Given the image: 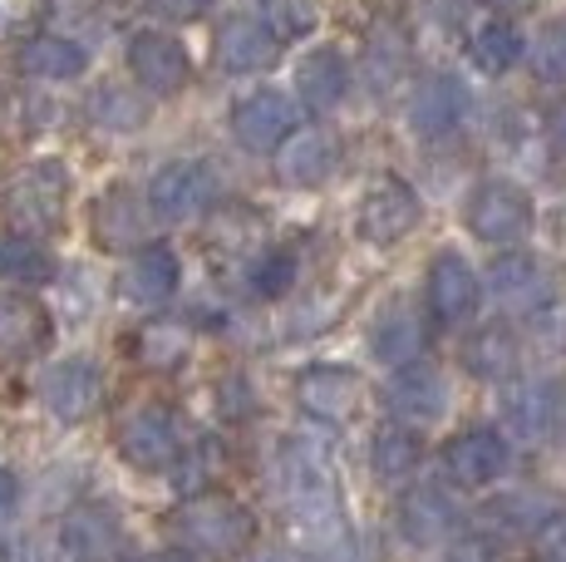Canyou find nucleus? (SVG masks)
Wrapping results in <instances>:
<instances>
[{
    "label": "nucleus",
    "instance_id": "obj_1",
    "mask_svg": "<svg viewBox=\"0 0 566 562\" xmlns=\"http://www.w3.org/2000/svg\"><path fill=\"white\" fill-rule=\"evenodd\" d=\"M172 533H178V543L192 548V553L232 558L252 543L256 523H252V513L237 499H227V493H198V499H188L172 513Z\"/></svg>",
    "mask_w": 566,
    "mask_h": 562
},
{
    "label": "nucleus",
    "instance_id": "obj_21",
    "mask_svg": "<svg viewBox=\"0 0 566 562\" xmlns=\"http://www.w3.org/2000/svg\"><path fill=\"white\" fill-rule=\"evenodd\" d=\"M488 287H493L497 306H507V311H542L547 306V296H552L547 272H542L532 257H522V252L497 257L493 272H488Z\"/></svg>",
    "mask_w": 566,
    "mask_h": 562
},
{
    "label": "nucleus",
    "instance_id": "obj_43",
    "mask_svg": "<svg viewBox=\"0 0 566 562\" xmlns=\"http://www.w3.org/2000/svg\"><path fill=\"white\" fill-rule=\"evenodd\" d=\"M552 148H557V158L566 164V104H557V114H552Z\"/></svg>",
    "mask_w": 566,
    "mask_h": 562
},
{
    "label": "nucleus",
    "instance_id": "obj_6",
    "mask_svg": "<svg viewBox=\"0 0 566 562\" xmlns=\"http://www.w3.org/2000/svg\"><path fill=\"white\" fill-rule=\"evenodd\" d=\"M507 464H513V449L497 429H463L443 445V473L463 489H483V483L503 479Z\"/></svg>",
    "mask_w": 566,
    "mask_h": 562
},
{
    "label": "nucleus",
    "instance_id": "obj_3",
    "mask_svg": "<svg viewBox=\"0 0 566 562\" xmlns=\"http://www.w3.org/2000/svg\"><path fill=\"white\" fill-rule=\"evenodd\" d=\"M468 232L488 247H513L532 232V198L517 183H483V188L468 198Z\"/></svg>",
    "mask_w": 566,
    "mask_h": 562
},
{
    "label": "nucleus",
    "instance_id": "obj_27",
    "mask_svg": "<svg viewBox=\"0 0 566 562\" xmlns=\"http://www.w3.org/2000/svg\"><path fill=\"white\" fill-rule=\"evenodd\" d=\"M419 345H423V326L409 306H389L385 316L375 321V336H369V351H375V361H385V365L419 361Z\"/></svg>",
    "mask_w": 566,
    "mask_h": 562
},
{
    "label": "nucleus",
    "instance_id": "obj_36",
    "mask_svg": "<svg viewBox=\"0 0 566 562\" xmlns=\"http://www.w3.org/2000/svg\"><path fill=\"white\" fill-rule=\"evenodd\" d=\"M50 15V0H0V40L30 35Z\"/></svg>",
    "mask_w": 566,
    "mask_h": 562
},
{
    "label": "nucleus",
    "instance_id": "obj_26",
    "mask_svg": "<svg viewBox=\"0 0 566 562\" xmlns=\"http://www.w3.org/2000/svg\"><path fill=\"white\" fill-rule=\"evenodd\" d=\"M20 70L35 74V80H80L90 70V55H84V45H74L64 35H35L20 50Z\"/></svg>",
    "mask_w": 566,
    "mask_h": 562
},
{
    "label": "nucleus",
    "instance_id": "obj_41",
    "mask_svg": "<svg viewBox=\"0 0 566 562\" xmlns=\"http://www.w3.org/2000/svg\"><path fill=\"white\" fill-rule=\"evenodd\" d=\"M148 6H154L158 15H168V20H198L212 0H148Z\"/></svg>",
    "mask_w": 566,
    "mask_h": 562
},
{
    "label": "nucleus",
    "instance_id": "obj_45",
    "mask_svg": "<svg viewBox=\"0 0 566 562\" xmlns=\"http://www.w3.org/2000/svg\"><path fill=\"white\" fill-rule=\"evenodd\" d=\"M148 562H192L182 548H172V553H158V558H148Z\"/></svg>",
    "mask_w": 566,
    "mask_h": 562
},
{
    "label": "nucleus",
    "instance_id": "obj_4",
    "mask_svg": "<svg viewBox=\"0 0 566 562\" xmlns=\"http://www.w3.org/2000/svg\"><path fill=\"white\" fill-rule=\"evenodd\" d=\"M212 198H217V178H212V168H207V164H198V158L163 164L154 173V183H148V208H154L163 222L198 218Z\"/></svg>",
    "mask_w": 566,
    "mask_h": 562
},
{
    "label": "nucleus",
    "instance_id": "obj_44",
    "mask_svg": "<svg viewBox=\"0 0 566 562\" xmlns=\"http://www.w3.org/2000/svg\"><path fill=\"white\" fill-rule=\"evenodd\" d=\"M483 6H493L497 15H522V10H532L537 0H483Z\"/></svg>",
    "mask_w": 566,
    "mask_h": 562
},
{
    "label": "nucleus",
    "instance_id": "obj_24",
    "mask_svg": "<svg viewBox=\"0 0 566 562\" xmlns=\"http://www.w3.org/2000/svg\"><path fill=\"white\" fill-rule=\"evenodd\" d=\"M94 237L108 252H124V247L144 242V202H138L134 188H108L94 202Z\"/></svg>",
    "mask_w": 566,
    "mask_h": 562
},
{
    "label": "nucleus",
    "instance_id": "obj_9",
    "mask_svg": "<svg viewBox=\"0 0 566 562\" xmlns=\"http://www.w3.org/2000/svg\"><path fill=\"white\" fill-rule=\"evenodd\" d=\"M385 405H389V415L405 419V425H433V419L449 409V385H443V375L433 371L429 361H409L389 375Z\"/></svg>",
    "mask_w": 566,
    "mask_h": 562
},
{
    "label": "nucleus",
    "instance_id": "obj_33",
    "mask_svg": "<svg viewBox=\"0 0 566 562\" xmlns=\"http://www.w3.org/2000/svg\"><path fill=\"white\" fill-rule=\"evenodd\" d=\"M261 30H266L276 45L311 35L315 30V6L311 0H261Z\"/></svg>",
    "mask_w": 566,
    "mask_h": 562
},
{
    "label": "nucleus",
    "instance_id": "obj_17",
    "mask_svg": "<svg viewBox=\"0 0 566 562\" xmlns=\"http://www.w3.org/2000/svg\"><path fill=\"white\" fill-rule=\"evenodd\" d=\"M296 94L315 114L340 110L345 94H350V60H345L335 45H315L311 55L296 64Z\"/></svg>",
    "mask_w": 566,
    "mask_h": 562
},
{
    "label": "nucleus",
    "instance_id": "obj_5",
    "mask_svg": "<svg viewBox=\"0 0 566 562\" xmlns=\"http://www.w3.org/2000/svg\"><path fill=\"white\" fill-rule=\"evenodd\" d=\"M360 237L369 247H395L405 242L419 222V192L405 178H379L375 188L360 198Z\"/></svg>",
    "mask_w": 566,
    "mask_h": 562
},
{
    "label": "nucleus",
    "instance_id": "obj_11",
    "mask_svg": "<svg viewBox=\"0 0 566 562\" xmlns=\"http://www.w3.org/2000/svg\"><path fill=\"white\" fill-rule=\"evenodd\" d=\"M232 134L247 154H276V148L296 134V104L276 90H261V94H252V100L237 104Z\"/></svg>",
    "mask_w": 566,
    "mask_h": 562
},
{
    "label": "nucleus",
    "instance_id": "obj_16",
    "mask_svg": "<svg viewBox=\"0 0 566 562\" xmlns=\"http://www.w3.org/2000/svg\"><path fill=\"white\" fill-rule=\"evenodd\" d=\"M286 499L296 508V518H306V523H325L335 513V483L311 445L286 449Z\"/></svg>",
    "mask_w": 566,
    "mask_h": 562
},
{
    "label": "nucleus",
    "instance_id": "obj_13",
    "mask_svg": "<svg viewBox=\"0 0 566 562\" xmlns=\"http://www.w3.org/2000/svg\"><path fill=\"white\" fill-rule=\"evenodd\" d=\"M478 301H483V281L463 262L459 252H439L429 267V311L439 316V326H463L473 321Z\"/></svg>",
    "mask_w": 566,
    "mask_h": 562
},
{
    "label": "nucleus",
    "instance_id": "obj_32",
    "mask_svg": "<svg viewBox=\"0 0 566 562\" xmlns=\"http://www.w3.org/2000/svg\"><path fill=\"white\" fill-rule=\"evenodd\" d=\"M413 469H419V435L405 425L385 429V435L375 439V473L385 483H399V479H409Z\"/></svg>",
    "mask_w": 566,
    "mask_h": 562
},
{
    "label": "nucleus",
    "instance_id": "obj_40",
    "mask_svg": "<svg viewBox=\"0 0 566 562\" xmlns=\"http://www.w3.org/2000/svg\"><path fill=\"white\" fill-rule=\"evenodd\" d=\"M497 558H503V548H497L493 538H483V533L459 538V543H453V553H449V562H497Z\"/></svg>",
    "mask_w": 566,
    "mask_h": 562
},
{
    "label": "nucleus",
    "instance_id": "obj_23",
    "mask_svg": "<svg viewBox=\"0 0 566 562\" xmlns=\"http://www.w3.org/2000/svg\"><path fill=\"white\" fill-rule=\"evenodd\" d=\"M172 291H178V257H172V247L154 242L124 267V296L134 306H163Z\"/></svg>",
    "mask_w": 566,
    "mask_h": 562
},
{
    "label": "nucleus",
    "instance_id": "obj_42",
    "mask_svg": "<svg viewBox=\"0 0 566 562\" xmlns=\"http://www.w3.org/2000/svg\"><path fill=\"white\" fill-rule=\"evenodd\" d=\"M15 499H20V483L10 479L6 469H0V518H10V513H15Z\"/></svg>",
    "mask_w": 566,
    "mask_h": 562
},
{
    "label": "nucleus",
    "instance_id": "obj_25",
    "mask_svg": "<svg viewBox=\"0 0 566 562\" xmlns=\"http://www.w3.org/2000/svg\"><path fill=\"white\" fill-rule=\"evenodd\" d=\"M557 415H562V395H557V385H547V381L517 385V391L507 395V425H513L522 439H547Z\"/></svg>",
    "mask_w": 566,
    "mask_h": 562
},
{
    "label": "nucleus",
    "instance_id": "obj_31",
    "mask_svg": "<svg viewBox=\"0 0 566 562\" xmlns=\"http://www.w3.org/2000/svg\"><path fill=\"white\" fill-rule=\"evenodd\" d=\"M473 60H478V70L483 74H507L513 70V64L522 60V35H517L513 20H493V25L478 30Z\"/></svg>",
    "mask_w": 566,
    "mask_h": 562
},
{
    "label": "nucleus",
    "instance_id": "obj_12",
    "mask_svg": "<svg viewBox=\"0 0 566 562\" xmlns=\"http://www.w3.org/2000/svg\"><path fill=\"white\" fill-rule=\"evenodd\" d=\"M99 365L94 361H60L45 371V381H40V399H45V409L60 425H80V419L94 415V405H99Z\"/></svg>",
    "mask_w": 566,
    "mask_h": 562
},
{
    "label": "nucleus",
    "instance_id": "obj_22",
    "mask_svg": "<svg viewBox=\"0 0 566 562\" xmlns=\"http://www.w3.org/2000/svg\"><path fill=\"white\" fill-rule=\"evenodd\" d=\"M399 528H405V538L413 548L449 543L453 528H459V508H453V499L443 489H419L399 508Z\"/></svg>",
    "mask_w": 566,
    "mask_h": 562
},
{
    "label": "nucleus",
    "instance_id": "obj_8",
    "mask_svg": "<svg viewBox=\"0 0 566 562\" xmlns=\"http://www.w3.org/2000/svg\"><path fill=\"white\" fill-rule=\"evenodd\" d=\"M54 336L50 311L25 291H0V365H25Z\"/></svg>",
    "mask_w": 566,
    "mask_h": 562
},
{
    "label": "nucleus",
    "instance_id": "obj_46",
    "mask_svg": "<svg viewBox=\"0 0 566 562\" xmlns=\"http://www.w3.org/2000/svg\"><path fill=\"white\" fill-rule=\"evenodd\" d=\"M266 562H301V558H296V553H271Z\"/></svg>",
    "mask_w": 566,
    "mask_h": 562
},
{
    "label": "nucleus",
    "instance_id": "obj_10",
    "mask_svg": "<svg viewBox=\"0 0 566 562\" xmlns=\"http://www.w3.org/2000/svg\"><path fill=\"white\" fill-rule=\"evenodd\" d=\"M118 454H124L134 469L158 473L178 459V425L163 405H144L118 425Z\"/></svg>",
    "mask_w": 566,
    "mask_h": 562
},
{
    "label": "nucleus",
    "instance_id": "obj_34",
    "mask_svg": "<svg viewBox=\"0 0 566 562\" xmlns=\"http://www.w3.org/2000/svg\"><path fill=\"white\" fill-rule=\"evenodd\" d=\"M94 124H104V128H114V134H128V128H138L148 118V110L134 100V94H124V90H99V100H94Z\"/></svg>",
    "mask_w": 566,
    "mask_h": 562
},
{
    "label": "nucleus",
    "instance_id": "obj_28",
    "mask_svg": "<svg viewBox=\"0 0 566 562\" xmlns=\"http://www.w3.org/2000/svg\"><path fill=\"white\" fill-rule=\"evenodd\" d=\"M54 277L50 252L25 232H0V281H15V287H40Z\"/></svg>",
    "mask_w": 566,
    "mask_h": 562
},
{
    "label": "nucleus",
    "instance_id": "obj_29",
    "mask_svg": "<svg viewBox=\"0 0 566 562\" xmlns=\"http://www.w3.org/2000/svg\"><path fill=\"white\" fill-rule=\"evenodd\" d=\"M468 371L483 375V381H507L517 371V341L507 326H483L463 351Z\"/></svg>",
    "mask_w": 566,
    "mask_h": 562
},
{
    "label": "nucleus",
    "instance_id": "obj_14",
    "mask_svg": "<svg viewBox=\"0 0 566 562\" xmlns=\"http://www.w3.org/2000/svg\"><path fill=\"white\" fill-rule=\"evenodd\" d=\"M360 375L345 371V365H311L306 375L296 381V399L311 419H325V425H340L360 409Z\"/></svg>",
    "mask_w": 566,
    "mask_h": 562
},
{
    "label": "nucleus",
    "instance_id": "obj_7",
    "mask_svg": "<svg viewBox=\"0 0 566 562\" xmlns=\"http://www.w3.org/2000/svg\"><path fill=\"white\" fill-rule=\"evenodd\" d=\"M128 70L148 94H178L192 80V60L182 50V40L163 35V30H138L128 40Z\"/></svg>",
    "mask_w": 566,
    "mask_h": 562
},
{
    "label": "nucleus",
    "instance_id": "obj_35",
    "mask_svg": "<svg viewBox=\"0 0 566 562\" xmlns=\"http://www.w3.org/2000/svg\"><path fill=\"white\" fill-rule=\"evenodd\" d=\"M296 281V257L291 252H261L252 262V291L256 296H281Z\"/></svg>",
    "mask_w": 566,
    "mask_h": 562
},
{
    "label": "nucleus",
    "instance_id": "obj_20",
    "mask_svg": "<svg viewBox=\"0 0 566 562\" xmlns=\"http://www.w3.org/2000/svg\"><path fill=\"white\" fill-rule=\"evenodd\" d=\"M276 173L291 188H321L335 173V138L321 128H301L276 148Z\"/></svg>",
    "mask_w": 566,
    "mask_h": 562
},
{
    "label": "nucleus",
    "instance_id": "obj_15",
    "mask_svg": "<svg viewBox=\"0 0 566 562\" xmlns=\"http://www.w3.org/2000/svg\"><path fill=\"white\" fill-rule=\"evenodd\" d=\"M468 114V84L459 74H429L409 104V124L419 138H443L463 124Z\"/></svg>",
    "mask_w": 566,
    "mask_h": 562
},
{
    "label": "nucleus",
    "instance_id": "obj_37",
    "mask_svg": "<svg viewBox=\"0 0 566 562\" xmlns=\"http://www.w3.org/2000/svg\"><path fill=\"white\" fill-rule=\"evenodd\" d=\"M182 351H188V341H182L178 326H148L144 341H138V355L148 365H172V361H182Z\"/></svg>",
    "mask_w": 566,
    "mask_h": 562
},
{
    "label": "nucleus",
    "instance_id": "obj_30",
    "mask_svg": "<svg viewBox=\"0 0 566 562\" xmlns=\"http://www.w3.org/2000/svg\"><path fill=\"white\" fill-rule=\"evenodd\" d=\"M365 64H369V84H375V90H389V84H395L399 74L409 70V40L399 35L395 20H379V25L369 30V55H365Z\"/></svg>",
    "mask_w": 566,
    "mask_h": 562
},
{
    "label": "nucleus",
    "instance_id": "obj_2",
    "mask_svg": "<svg viewBox=\"0 0 566 562\" xmlns=\"http://www.w3.org/2000/svg\"><path fill=\"white\" fill-rule=\"evenodd\" d=\"M64 202H70V168L60 158H40L6 188V212L15 227L30 232H54L64 222Z\"/></svg>",
    "mask_w": 566,
    "mask_h": 562
},
{
    "label": "nucleus",
    "instance_id": "obj_18",
    "mask_svg": "<svg viewBox=\"0 0 566 562\" xmlns=\"http://www.w3.org/2000/svg\"><path fill=\"white\" fill-rule=\"evenodd\" d=\"M64 548L74 562H124V528L99 503L74 508L64 518Z\"/></svg>",
    "mask_w": 566,
    "mask_h": 562
},
{
    "label": "nucleus",
    "instance_id": "obj_38",
    "mask_svg": "<svg viewBox=\"0 0 566 562\" xmlns=\"http://www.w3.org/2000/svg\"><path fill=\"white\" fill-rule=\"evenodd\" d=\"M493 513L503 518V523H513V528H542V523H552V503L547 499H527V493L497 499Z\"/></svg>",
    "mask_w": 566,
    "mask_h": 562
},
{
    "label": "nucleus",
    "instance_id": "obj_19",
    "mask_svg": "<svg viewBox=\"0 0 566 562\" xmlns=\"http://www.w3.org/2000/svg\"><path fill=\"white\" fill-rule=\"evenodd\" d=\"M217 64L222 70H232V74H256V70H271L281 55V45L261 30V20L252 15H232V20H222V30H217Z\"/></svg>",
    "mask_w": 566,
    "mask_h": 562
},
{
    "label": "nucleus",
    "instance_id": "obj_39",
    "mask_svg": "<svg viewBox=\"0 0 566 562\" xmlns=\"http://www.w3.org/2000/svg\"><path fill=\"white\" fill-rule=\"evenodd\" d=\"M542 80H566V25H552L547 35L537 40V55H532Z\"/></svg>",
    "mask_w": 566,
    "mask_h": 562
}]
</instances>
